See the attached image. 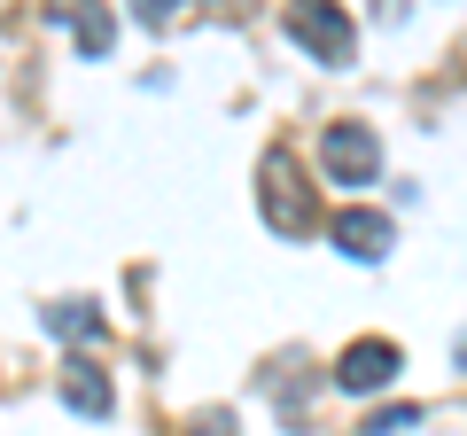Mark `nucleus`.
<instances>
[{
	"instance_id": "423d86ee",
	"label": "nucleus",
	"mask_w": 467,
	"mask_h": 436,
	"mask_svg": "<svg viewBox=\"0 0 467 436\" xmlns=\"http://www.w3.org/2000/svg\"><path fill=\"white\" fill-rule=\"evenodd\" d=\"M63 405H70V413H86V420H101V413H109V374H101L94 367V358H63Z\"/></svg>"
},
{
	"instance_id": "1a4fd4ad",
	"label": "nucleus",
	"mask_w": 467,
	"mask_h": 436,
	"mask_svg": "<svg viewBox=\"0 0 467 436\" xmlns=\"http://www.w3.org/2000/svg\"><path fill=\"white\" fill-rule=\"evenodd\" d=\"M413 405H389V413H367V420H358V429H367V436H398V429H413Z\"/></svg>"
},
{
	"instance_id": "0eeeda50",
	"label": "nucleus",
	"mask_w": 467,
	"mask_h": 436,
	"mask_svg": "<svg viewBox=\"0 0 467 436\" xmlns=\"http://www.w3.org/2000/svg\"><path fill=\"white\" fill-rule=\"evenodd\" d=\"M39 327H47V336H70V343H94V336H101V312H94L86 296H63V304L39 312Z\"/></svg>"
},
{
	"instance_id": "f257e3e1",
	"label": "nucleus",
	"mask_w": 467,
	"mask_h": 436,
	"mask_svg": "<svg viewBox=\"0 0 467 436\" xmlns=\"http://www.w3.org/2000/svg\"><path fill=\"white\" fill-rule=\"evenodd\" d=\"M257 211H265V226L281 242H304L319 226V202H312V180H304V164L288 149H265V164H257Z\"/></svg>"
},
{
	"instance_id": "f03ea898",
	"label": "nucleus",
	"mask_w": 467,
	"mask_h": 436,
	"mask_svg": "<svg viewBox=\"0 0 467 436\" xmlns=\"http://www.w3.org/2000/svg\"><path fill=\"white\" fill-rule=\"evenodd\" d=\"M288 39H296L312 63H327V70H343L350 55H358V32H350V16L335 0H288Z\"/></svg>"
},
{
	"instance_id": "f8f14e48",
	"label": "nucleus",
	"mask_w": 467,
	"mask_h": 436,
	"mask_svg": "<svg viewBox=\"0 0 467 436\" xmlns=\"http://www.w3.org/2000/svg\"><path fill=\"white\" fill-rule=\"evenodd\" d=\"M460 367H467V336H460Z\"/></svg>"
},
{
	"instance_id": "39448f33",
	"label": "nucleus",
	"mask_w": 467,
	"mask_h": 436,
	"mask_svg": "<svg viewBox=\"0 0 467 436\" xmlns=\"http://www.w3.org/2000/svg\"><path fill=\"white\" fill-rule=\"evenodd\" d=\"M335 250L358 257V265H382L389 257V218L382 211H343L335 218Z\"/></svg>"
},
{
	"instance_id": "20e7f679",
	"label": "nucleus",
	"mask_w": 467,
	"mask_h": 436,
	"mask_svg": "<svg viewBox=\"0 0 467 436\" xmlns=\"http://www.w3.org/2000/svg\"><path fill=\"white\" fill-rule=\"evenodd\" d=\"M398 367H405V358H398V343H389V336H358L343 358H335V389H350V398L389 389V382H398Z\"/></svg>"
},
{
	"instance_id": "6e6552de",
	"label": "nucleus",
	"mask_w": 467,
	"mask_h": 436,
	"mask_svg": "<svg viewBox=\"0 0 467 436\" xmlns=\"http://www.w3.org/2000/svg\"><path fill=\"white\" fill-rule=\"evenodd\" d=\"M70 24H78V55H109V8L70 0Z\"/></svg>"
},
{
	"instance_id": "7ed1b4c3",
	"label": "nucleus",
	"mask_w": 467,
	"mask_h": 436,
	"mask_svg": "<svg viewBox=\"0 0 467 436\" xmlns=\"http://www.w3.org/2000/svg\"><path fill=\"white\" fill-rule=\"evenodd\" d=\"M319 171H327L335 187H367L374 171H382V140H374V125L335 118L327 133H319Z\"/></svg>"
},
{
	"instance_id": "9b49d317",
	"label": "nucleus",
	"mask_w": 467,
	"mask_h": 436,
	"mask_svg": "<svg viewBox=\"0 0 467 436\" xmlns=\"http://www.w3.org/2000/svg\"><path fill=\"white\" fill-rule=\"evenodd\" d=\"M133 16L140 24H171V16H180V0H133Z\"/></svg>"
},
{
	"instance_id": "9d476101",
	"label": "nucleus",
	"mask_w": 467,
	"mask_h": 436,
	"mask_svg": "<svg viewBox=\"0 0 467 436\" xmlns=\"http://www.w3.org/2000/svg\"><path fill=\"white\" fill-rule=\"evenodd\" d=\"M187 436H234V413H195V420H187Z\"/></svg>"
},
{
	"instance_id": "ddd939ff",
	"label": "nucleus",
	"mask_w": 467,
	"mask_h": 436,
	"mask_svg": "<svg viewBox=\"0 0 467 436\" xmlns=\"http://www.w3.org/2000/svg\"><path fill=\"white\" fill-rule=\"evenodd\" d=\"M0 16H8V0H0Z\"/></svg>"
}]
</instances>
